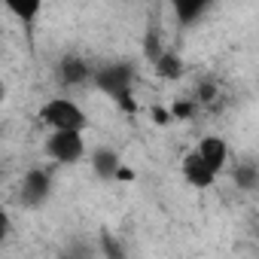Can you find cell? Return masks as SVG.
<instances>
[{"mask_svg":"<svg viewBox=\"0 0 259 259\" xmlns=\"http://www.w3.org/2000/svg\"><path fill=\"white\" fill-rule=\"evenodd\" d=\"M95 70H98V67H92L85 55H79V52H64V55L58 58V64H55V79H58L64 89H79V85H85V82H95Z\"/></svg>","mask_w":259,"mask_h":259,"instance_id":"obj_4","label":"cell"},{"mask_svg":"<svg viewBox=\"0 0 259 259\" xmlns=\"http://www.w3.org/2000/svg\"><path fill=\"white\" fill-rule=\"evenodd\" d=\"M92 168H95L98 177H104V180H116V174H119V168H122L119 153L110 150V147H98L95 156H92Z\"/></svg>","mask_w":259,"mask_h":259,"instance_id":"obj_11","label":"cell"},{"mask_svg":"<svg viewBox=\"0 0 259 259\" xmlns=\"http://www.w3.org/2000/svg\"><path fill=\"white\" fill-rule=\"evenodd\" d=\"M58 259H101L98 253V244H89V241H67L58 253Z\"/></svg>","mask_w":259,"mask_h":259,"instance_id":"obj_15","label":"cell"},{"mask_svg":"<svg viewBox=\"0 0 259 259\" xmlns=\"http://www.w3.org/2000/svg\"><path fill=\"white\" fill-rule=\"evenodd\" d=\"M195 150H198V156L207 162V168L220 177L223 171H229V165H232V147H229V141L226 138H220V135H204L198 144H195Z\"/></svg>","mask_w":259,"mask_h":259,"instance_id":"obj_6","label":"cell"},{"mask_svg":"<svg viewBox=\"0 0 259 259\" xmlns=\"http://www.w3.org/2000/svg\"><path fill=\"white\" fill-rule=\"evenodd\" d=\"M135 73L138 67L132 61H110V64H101L95 70V89L104 92L107 98L119 101L125 95H132V82H135Z\"/></svg>","mask_w":259,"mask_h":259,"instance_id":"obj_2","label":"cell"},{"mask_svg":"<svg viewBox=\"0 0 259 259\" xmlns=\"http://www.w3.org/2000/svg\"><path fill=\"white\" fill-rule=\"evenodd\" d=\"M7 13H13L22 25H34V19L43 13V4L40 0H7Z\"/></svg>","mask_w":259,"mask_h":259,"instance_id":"obj_14","label":"cell"},{"mask_svg":"<svg viewBox=\"0 0 259 259\" xmlns=\"http://www.w3.org/2000/svg\"><path fill=\"white\" fill-rule=\"evenodd\" d=\"M207 10H210L207 0H174V4H171V13H174V19H177L180 28L195 25Z\"/></svg>","mask_w":259,"mask_h":259,"instance_id":"obj_10","label":"cell"},{"mask_svg":"<svg viewBox=\"0 0 259 259\" xmlns=\"http://www.w3.org/2000/svg\"><path fill=\"white\" fill-rule=\"evenodd\" d=\"M256 244H259V229H256Z\"/></svg>","mask_w":259,"mask_h":259,"instance_id":"obj_18","label":"cell"},{"mask_svg":"<svg viewBox=\"0 0 259 259\" xmlns=\"http://www.w3.org/2000/svg\"><path fill=\"white\" fill-rule=\"evenodd\" d=\"M168 110H171V116H174V119L186 122V119H192V116L198 113V104H195L192 98H183V101H174V104H171Z\"/></svg>","mask_w":259,"mask_h":259,"instance_id":"obj_16","label":"cell"},{"mask_svg":"<svg viewBox=\"0 0 259 259\" xmlns=\"http://www.w3.org/2000/svg\"><path fill=\"white\" fill-rule=\"evenodd\" d=\"M37 119L49 132H79V135H85V128H89V113L73 98H49L40 107Z\"/></svg>","mask_w":259,"mask_h":259,"instance_id":"obj_1","label":"cell"},{"mask_svg":"<svg viewBox=\"0 0 259 259\" xmlns=\"http://www.w3.org/2000/svg\"><path fill=\"white\" fill-rule=\"evenodd\" d=\"M116 180H135V171L122 165V168H119V174H116Z\"/></svg>","mask_w":259,"mask_h":259,"instance_id":"obj_17","label":"cell"},{"mask_svg":"<svg viewBox=\"0 0 259 259\" xmlns=\"http://www.w3.org/2000/svg\"><path fill=\"white\" fill-rule=\"evenodd\" d=\"M153 70H156L162 79H171V82H174V79H180V76L186 73V61H183V55H180L177 49H168V52L153 64Z\"/></svg>","mask_w":259,"mask_h":259,"instance_id":"obj_12","label":"cell"},{"mask_svg":"<svg viewBox=\"0 0 259 259\" xmlns=\"http://www.w3.org/2000/svg\"><path fill=\"white\" fill-rule=\"evenodd\" d=\"M229 174H232L235 189H241V192H256L259 189V162H253V159L232 162L229 165Z\"/></svg>","mask_w":259,"mask_h":259,"instance_id":"obj_8","label":"cell"},{"mask_svg":"<svg viewBox=\"0 0 259 259\" xmlns=\"http://www.w3.org/2000/svg\"><path fill=\"white\" fill-rule=\"evenodd\" d=\"M192 101L198 104V110H217V107L223 104V85H220L217 79L204 76V79L195 82V89H192Z\"/></svg>","mask_w":259,"mask_h":259,"instance_id":"obj_9","label":"cell"},{"mask_svg":"<svg viewBox=\"0 0 259 259\" xmlns=\"http://www.w3.org/2000/svg\"><path fill=\"white\" fill-rule=\"evenodd\" d=\"M43 150L55 165H79L89 153L85 138L79 132H49Z\"/></svg>","mask_w":259,"mask_h":259,"instance_id":"obj_3","label":"cell"},{"mask_svg":"<svg viewBox=\"0 0 259 259\" xmlns=\"http://www.w3.org/2000/svg\"><path fill=\"white\" fill-rule=\"evenodd\" d=\"M180 174L183 180L192 186V189H210L217 183V174L207 168V162L198 156V150H189L183 159H180Z\"/></svg>","mask_w":259,"mask_h":259,"instance_id":"obj_7","label":"cell"},{"mask_svg":"<svg viewBox=\"0 0 259 259\" xmlns=\"http://www.w3.org/2000/svg\"><path fill=\"white\" fill-rule=\"evenodd\" d=\"M95 244H98V253H101V259H128V250H125L122 238H119V235H113L110 229H101Z\"/></svg>","mask_w":259,"mask_h":259,"instance_id":"obj_13","label":"cell"},{"mask_svg":"<svg viewBox=\"0 0 259 259\" xmlns=\"http://www.w3.org/2000/svg\"><path fill=\"white\" fill-rule=\"evenodd\" d=\"M52 171L49 168H28L25 177H22V186H19V195H22V204L25 207H43L52 195Z\"/></svg>","mask_w":259,"mask_h":259,"instance_id":"obj_5","label":"cell"}]
</instances>
